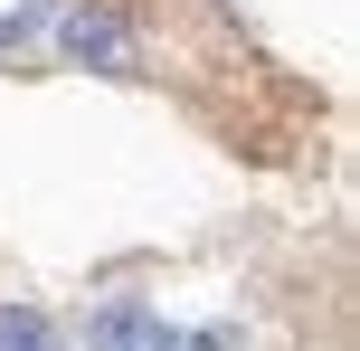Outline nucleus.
<instances>
[{
	"mask_svg": "<svg viewBox=\"0 0 360 351\" xmlns=\"http://www.w3.org/2000/svg\"><path fill=\"white\" fill-rule=\"evenodd\" d=\"M57 48L95 76H143V38H133V19L114 0H67L57 10Z\"/></svg>",
	"mask_w": 360,
	"mask_h": 351,
	"instance_id": "obj_1",
	"label": "nucleus"
},
{
	"mask_svg": "<svg viewBox=\"0 0 360 351\" xmlns=\"http://www.w3.org/2000/svg\"><path fill=\"white\" fill-rule=\"evenodd\" d=\"M162 333H171V323H162V314H152V304H143V295H114V304H105V314H95V323H86V351H152V342H162Z\"/></svg>",
	"mask_w": 360,
	"mask_h": 351,
	"instance_id": "obj_2",
	"label": "nucleus"
},
{
	"mask_svg": "<svg viewBox=\"0 0 360 351\" xmlns=\"http://www.w3.org/2000/svg\"><path fill=\"white\" fill-rule=\"evenodd\" d=\"M0 351H57L48 314H38V304H0Z\"/></svg>",
	"mask_w": 360,
	"mask_h": 351,
	"instance_id": "obj_3",
	"label": "nucleus"
},
{
	"mask_svg": "<svg viewBox=\"0 0 360 351\" xmlns=\"http://www.w3.org/2000/svg\"><path fill=\"white\" fill-rule=\"evenodd\" d=\"M48 19H57L48 0H19V10H0V57H10L19 38H38V29H48Z\"/></svg>",
	"mask_w": 360,
	"mask_h": 351,
	"instance_id": "obj_4",
	"label": "nucleus"
},
{
	"mask_svg": "<svg viewBox=\"0 0 360 351\" xmlns=\"http://www.w3.org/2000/svg\"><path fill=\"white\" fill-rule=\"evenodd\" d=\"M152 351H228V333H162Z\"/></svg>",
	"mask_w": 360,
	"mask_h": 351,
	"instance_id": "obj_5",
	"label": "nucleus"
}]
</instances>
